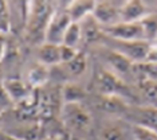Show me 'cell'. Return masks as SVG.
Segmentation results:
<instances>
[{"mask_svg": "<svg viewBox=\"0 0 157 140\" xmlns=\"http://www.w3.org/2000/svg\"><path fill=\"white\" fill-rule=\"evenodd\" d=\"M54 7L48 3H27L26 27L27 32L33 39L44 41V32L47 24L54 14Z\"/></svg>", "mask_w": 157, "mask_h": 140, "instance_id": "obj_1", "label": "cell"}, {"mask_svg": "<svg viewBox=\"0 0 157 140\" xmlns=\"http://www.w3.org/2000/svg\"><path fill=\"white\" fill-rule=\"evenodd\" d=\"M62 121L71 131H87L91 125V116L82 102H67L62 106Z\"/></svg>", "mask_w": 157, "mask_h": 140, "instance_id": "obj_2", "label": "cell"}, {"mask_svg": "<svg viewBox=\"0 0 157 140\" xmlns=\"http://www.w3.org/2000/svg\"><path fill=\"white\" fill-rule=\"evenodd\" d=\"M97 89L98 93L102 96H116L121 98H126L130 94L128 86L125 85L122 78L112 70H101L97 74Z\"/></svg>", "mask_w": 157, "mask_h": 140, "instance_id": "obj_3", "label": "cell"}, {"mask_svg": "<svg viewBox=\"0 0 157 140\" xmlns=\"http://www.w3.org/2000/svg\"><path fill=\"white\" fill-rule=\"evenodd\" d=\"M73 23L65 10H55L52 14L51 19H50L47 28L44 32V41L46 43H54V45H62L63 37H65L67 28Z\"/></svg>", "mask_w": 157, "mask_h": 140, "instance_id": "obj_4", "label": "cell"}, {"mask_svg": "<svg viewBox=\"0 0 157 140\" xmlns=\"http://www.w3.org/2000/svg\"><path fill=\"white\" fill-rule=\"evenodd\" d=\"M103 34L106 37L114 41H121V42H137V41H145L144 31H142L141 23L136 22V23H120L114 24L112 27L103 28Z\"/></svg>", "mask_w": 157, "mask_h": 140, "instance_id": "obj_5", "label": "cell"}, {"mask_svg": "<svg viewBox=\"0 0 157 140\" xmlns=\"http://www.w3.org/2000/svg\"><path fill=\"white\" fill-rule=\"evenodd\" d=\"M112 42L114 45L109 49L122 54L124 57H126V58L132 61L134 65L145 62L149 50H151V46H152L151 42H146V41L121 42V41H114V39H112Z\"/></svg>", "mask_w": 157, "mask_h": 140, "instance_id": "obj_6", "label": "cell"}, {"mask_svg": "<svg viewBox=\"0 0 157 140\" xmlns=\"http://www.w3.org/2000/svg\"><path fill=\"white\" fill-rule=\"evenodd\" d=\"M120 8H121V3L98 2L95 3L94 11H93L91 15L103 30V28L112 27L121 22Z\"/></svg>", "mask_w": 157, "mask_h": 140, "instance_id": "obj_7", "label": "cell"}, {"mask_svg": "<svg viewBox=\"0 0 157 140\" xmlns=\"http://www.w3.org/2000/svg\"><path fill=\"white\" fill-rule=\"evenodd\" d=\"M2 85L12 104H23L33 94V88L30 85H26L23 81L16 80V78L4 80Z\"/></svg>", "mask_w": 157, "mask_h": 140, "instance_id": "obj_8", "label": "cell"}, {"mask_svg": "<svg viewBox=\"0 0 157 140\" xmlns=\"http://www.w3.org/2000/svg\"><path fill=\"white\" fill-rule=\"evenodd\" d=\"M149 14V10L142 2H125L121 3L120 18L125 23H136Z\"/></svg>", "mask_w": 157, "mask_h": 140, "instance_id": "obj_9", "label": "cell"}, {"mask_svg": "<svg viewBox=\"0 0 157 140\" xmlns=\"http://www.w3.org/2000/svg\"><path fill=\"white\" fill-rule=\"evenodd\" d=\"M60 45H54V43H40L36 51L38 62L44 65V66H56L60 65Z\"/></svg>", "mask_w": 157, "mask_h": 140, "instance_id": "obj_10", "label": "cell"}, {"mask_svg": "<svg viewBox=\"0 0 157 140\" xmlns=\"http://www.w3.org/2000/svg\"><path fill=\"white\" fill-rule=\"evenodd\" d=\"M94 7L95 2H71L66 6V11L73 23H81L91 15Z\"/></svg>", "mask_w": 157, "mask_h": 140, "instance_id": "obj_11", "label": "cell"}, {"mask_svg": "<svg viewBox=\"0 0 157 140\" xmlns=\"http://www.w3.org/2000/svg\"><path fill=\"white\" fill-rule=\"evenodd\" d=\"M106 61H108V63L112 66L113 73H116L117 75H120V77L122 74L133 71L134 63L128 59L126 57H124L122 54L114 51V50H112V49H108V53H106Z\"/></svg>", "mask_w": 157, "mask_h": 140, "instance_id": "obj_12", "label": "cell"}, {"mask_svg": "<svg viewBox=\"0 0 157 140\" xmlns=\"http://www.w3.org/2000/svg\"><path fill=\"white\" fill-rule=\"evenodd\" d=\"M97 106L101 110L108 113H122L128 109V102L121 97L99 94Z\"/></svg>", "mask_w": 157, "mask_h": 140, "instance_id": "obj_13", "label": "cell"}, {"mask_svg": "<svg viewBox=\"0 0 157 140\" xmlns=\"http://www.w3.org/2000/svg\"><path fill=\"white\" fill-rule=\"evenodd\" d=\"M50 78V67L44 66L42 63H36L34 67H31L30 71L27 74V80L28 85L33 89H38L46 85V82Z\"/></svg>", "mask_w": 157, "mask_h": 140, "instance_id": "obj_14", "label": "cell"}, {"mask_svg": "<svg viewBox=\"0 0 157 140\" xmlns=\"http://www.w3.org/2000/svg\"><path fill=\"white\" fill-rule=\"evenodd\" d=\"M81 30H82V38L86 42H95L101 38L103 34L102 27L97 23V20L93 18V15L87 16L85 20H82L79 23Z\"/></svg>", "mask_w": 157, "mask_h": 140, "instance_id": "obj_15", "label": "cell"}, {"mask_svg": "<svg viewBox=\"0 0 157 140\" xmlns=\"http://www.w3.org/2000/svg\"><path fill=\"white\" fill-rule=\"evenodd\" d=\"M86 96V92L81 85L75 82H67L62 89V100L63 104L67 102H82Z\"/></svg>", "mask_w": 157, "mask_h": 140, "instance_id": "obj_16", "label": "cell"}, {"mask_svg": "<svg viewBox=\"0 0 157 140\" xmlns=\"http://www.w3.org/2000/svg\"><path fill=\"white\" fill-rule=\"evenodd\" d=\"M134 124L144 125L157 132V108H140L137 112V121Z\"/></svg>", "mask_w": 157, "mask_h": 140, "instance_id": "obj_17", "label": "cell"}, {"mask_svg": "<svg viewBox=\"0 0 157 140\" xmlns=\"http://www.w3.org/2000/svg\"><path fill=\"white\" fill-rule=\"evenodd\" d=\"M133 73L140 77V81H157V63L141 62L133 66Z\"/></svg>", "mask_w": 157, "mask_h": 140, "instance_id": "obj_18", "label": "cell"}, {"mask_svg": "<svg viewBox=\"0 0 157 140\" xmlns=\"http://www.w3.org/2000/svg\"><path fill=\"white\" fill-rule=\"evenodd\" d=\"M144 37L146 42L156 41L157 39V12H149L140 20Z\"/></svg>", "mask_w": 157, "mask_h": 140, "instance_id": "obj_19", "label": "cell"}, {"mask_svg": "<svg viewBox=\"0 0 157 140\" xmlns=\"http://www.w3.org/2000/svg\"><path fill=\"white\" fill-rule=\"evenodd\" d=\"M63 66H65L66 71L71 75V77H79V75L83 74V71L86 70V66H87L86 55H85L82 51H79L70 62L65 63Z\"/></svg>", "mask_w": 157, "mask_h": 140, "instance_id": "obj_20", "label": "cell"}, {"mask_svg": "<svg viewBox=\"0 0 157 140\" xmlns=\"http://www.w3.org/2000/svg\"><path fill=\"white\" fill-rule=\"evenodd\" d=\"M82 41H83V38H82V30H81L79 23H71L69 28H67L65 37H63L62 45L78 49V45H79Z\"/></svg>", "mask_w": 157, "mask_h": 140, "instance_id": "obj_21", "label": "cell"}, {"mask_svg": "<svg viewBox=\"0 0 157 140\" xmlns=\"http://www.w3.org/2000/svg\"><path fill=\"white\" fill-rule=\"evenodd\" d=\"M98 140H126L125 131L117 124H108L101 128Z\"/></svg>", "mask_w": 157, "mask_h": 140, "instance_id": "obj_22", "label": "cell"}, {"mask_svg": "<svg viewBox=\"0 0 157 140\" xmlns=\"http://www.w3.org/2000/svg\"><path fill=\"white\" fill-rule=\"evenodd\" d=\"M138 85L149 106L157 108V81H138Z\"/></svg>", "mask_w": 157, "mask_h": 140, "instance_id": "obj_23", "label": "cell"}, {"mask_svg": "<svg viewBox=\"0 0 157 140\" xmlns=\"http://www.w3.org/2000/svg\"><path fill=\"white\" fill-rule=\"evenodd\" d=\"M11 31V7L8 3L0 2V34L7 35Z\"/></svg>", "mask_w": 157, "mask_h": 140, "instance_id": "obj_24", "label": "cell"}, {"mask_svg": "<svg viewBox=\"0 0 157 140\" xmlns=\"http://www.w3.org/2000/svg\"><path fill=\"white\" fill-rule=\"evenodd\" d=\"M132 135L134 140H157V132L153 129L144 127V125L133 124L132 127Z\"/></svg>", "mask_w": 157, "mask_h": 140, "instance_id": "obj_25", "label": "cell"}, {"mask_svg": "<svg viewBox=\"0 0 157 140\" xmlns=\"http://www.w3.org/2000/svg\"><path fill=\"white\" fill-rule=\"evenodd\" d=\"M59 50H60V65H65L67 62H70V61L79 53L78 49L69 47V46H65V45H60Z\"/></svg>", "mask_w": 157, "mask_h": 140, "instance_id": "obj_26", "label": "cell"}, {"mask_svg": "<svg viewBox=\"0 0 157 140\" xmlns=\"http://www.w3.org/2000/svg\"><path fill=\"white\" fill-rule=\"evenodd\" d=\"M12 104V101L10 100V97L7 96L6 90L3 89V85L0 86V113H3L4 110Z\"/></svg>", "mask_w": 157, "mask_h": 140, "instance_id": "obj_27", "label": "cell"}, {"mask_svg": "<svg viewBox=\"0 0 157 140\" xmlns=\"http://www.w3.org/2000/svg\"><path fill=\"white\" fill-rule=\"evenodd\" d=\"M146 61H148V62L157 63V45H152L151 46V50H149V53H148Z\"/></svg>", "mask_w": 157, "mask_h": 140, "instance_id": "obj_28", "label": "cell"}, {"mask_svg": "<svg viewBox=\"0 0 157 140\" xmlns=\"http://www.w3.org/2000/svg\"><path fill=\"white\" fill-rule=\"evenodd\" d=\"M7 50V42H6V35L0 34V61L4 58Z\"/></svg>", "mask_w": 157, "mask_h": 140, "instance_id": "obj_29", "label": "cell"}, {"mask_svg": "<svg viewBox=\"0 0 157 140\" xmlns=\"http://www.w3.org/2000/svg\"><path fill=\"white\" fill-rule=\"evenodd\" d=\"M0 140H20L19 138H16L12 134H7V132L0 131Z\"/></svg>", "mask_w": 157, "mask_h": 140, "instance_id": "obj_30", "label": "cell"}, {"mask_svg": "<svg viewBox=\"0 0 157 140\" xmlns=\"http://www.w3.org/2000/svg\"><path fill=\"white\" fill-rule=\"evenodd\" d=\"M70 140H85V139H82V138H79V136H73Z\"/></svg>", "mask_w": 157, "mask_h": 140, "instance_id": "obj_31", "label": "cell"}, {"mask_svg": "<svg viewBox=\"0 0 157 140\" xmlns=\"http://www.w3.org/2000/svg\"><path fill=\"white\" fill-rule=\"evenodd\" d=\"M2 116H3V113H0V123H2Z\"/></svg>", "mask_w": 157, "mask_h": 140, "instance_id": "obj_32", "label": "cell"}]
</instances>
